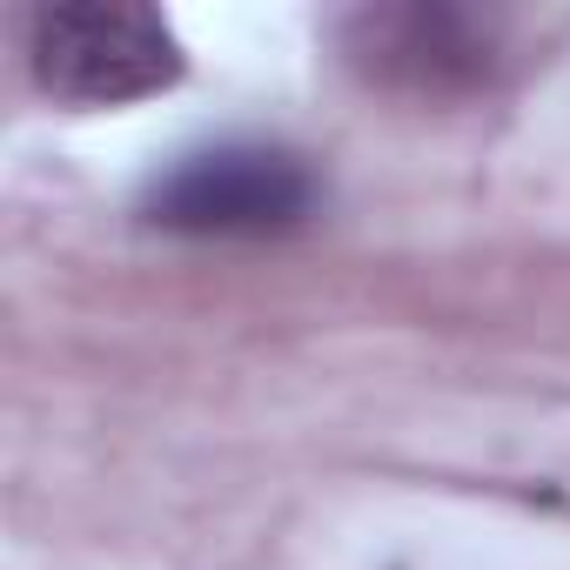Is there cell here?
I'll return each instance as SVG.
<instances>
[{"instance_id":"cell-1","label":"cell","mask_w":570,"mask_h":570,"mask_svg":"<svg viewBox=\"0 0 570 570\" xmlns=\"http://www.w3.org/2000/svg\"><path fill=\"white\" fill-rule=\"evenodd\" d=\"M28 61L41 95L68 108H121L181 81V41L141 0H75L28 21Z\"/></svg>"},{"instance_id":"cell-2","label":"cell","mask_w":570,"mask_h":570,"mask_svg":"<svg viewBox=\"0 0 570 570\" xmlns=\"http://www.w3.org/2000/svg\"><path fill=\"white\" fill-rule=\"evenodd\" d=\"M316 208V181L282 148H202L148 181L141 215L168 235H282Z\"/></svg>"},{"instance_id":"cell-3","label":"cell","mask_w":570,"mask_h":570,"mask_svg":"<svg viewBox=\"0 0 570 570\" xmlns=\"http://www.w3.org/2000/svg\"><path fill=\"white\" fill-rule=\"evenodd\" d=\"M356 75L396 95H463L490 75V21L463 8H363L343 21Z\"/></svg>"}]
</instances>
